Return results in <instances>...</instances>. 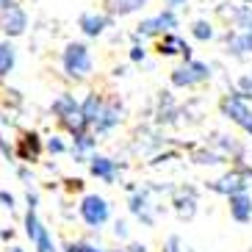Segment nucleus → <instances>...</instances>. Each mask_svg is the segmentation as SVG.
I'll list each match as a JSON object with an SVG mask.
<instances>
[{
	"instance_id": "obj_10",
	"label": "nucleus",
	"mask_w": 252,
	"mask_h": 252,
	"mask_svg": "<svg viewBox=\"0 0 252 252\" xmlns=\"http://www.w3.org/2000/svg\"><path fill=\"white\" fill-rule=\"evenodd\" d=\"M127 211L144 227H153L156 224V211H153V200H150V189H136V191H130V197H127Z\"/></svg>"
},
{
	"instance_id": "obj_14",
	"label": "nucleus",
	"mask_w": 252,
	"mask_h": 252,
	"mask_svg": "<svg viewBox=\"0 0 252 252\" xmlns=\"http://www.w3.org/2000/svg\"><path fill=\"white\" fill-rule=\"evenodd\" d=\"M89 172H92V178L97 180H103V183H117L119 178V163L114 161L111 156H103V153H92L89 158Z\"/></svg>"
},
{
	"instance_id": "obj_41",
	"label": "nucleus",
	"mask_w": 252,
	"mask_h": 252,
	"mask_svg": "<svg viewBox=\"0 0 252 252\" xmlns=\"http://www.w3.org/2000/svg\"><path fill=\"white\" fill-rule=\"evenodd\" d=\"M244 3H250V6H252V0H244Z\"/></svg>"
},
{
	"instance_id": "obj_8",
	"label": "nucleus",
	"mask_w": 252,
	"mask_h": 252,
	"mask_svg": "<svg viewBox=\"0 0 252 252\" xmlns=\"http://www.w3.org/2000/svg\"><path fill=\"white\" fill-rule=\"evenodd\" d=\"M208 189L214 194H222L227 200L230 194H238V191H250V172L244 169H233V172H224L222 178H216L214 183H208Z\"/></svg>"
},
{
	"instance_id": "obj_26",
	"label": "nucleus",
	"mask_w": 252,
	"mask_h": 252,
	"mask_svg": "<svg viewBox=\"0 0 252 252\" xmlns=\"http://www.w3.org/2000/svg\"><path fill=\"white\" fill-rule=\"evenodd\" d=\"M236 94H241L244 100H250V103H252V72H247V75H241V78H238Z\"/></svg>"
},
{
	"instance_id": "obj_21",
	"label": "nucleus",
	"mask_w": 252,
	"mask_h": 252,
	"mask_svg": "<svg viewBox=\"0 0 252 252\" xmlns=\"http://www.w3.org/2000/svg\"><path fill=\"white\" fill-rule=\"evenodd\" d=\"M17 67V47L11 39H0V78H8Z\"/></svg>"
},
{
	"instance_id": "obj_7",
	"label": "nucleus",
	"mask_w": 252,
	"mask_h": 252,
	"mask_svg": "<svg viewBox=\"0 0 252 252\" xmlns=\"http://www.w3.org/2000/svg\"><path fill=\"white\" fill-rule=\"evenodd\" d=\"M28 31V11L20 3L0 8V33L6 39H20Z\"/></svg>"
},
{
	"instance_id": "obj_1",
	"label": "nucleus",
	"mask_w": 252,
	"mask_h": 252,
	"mask_svg": "<svg viewBox=\"0 0 252 252\" xmlns=\"http://www.w3.org/2000/svg\"><path fill=\"white\" fill-rule=\"evenodd\" d=\"M61 72L67 75L69 81L81 83L94 72V59L86 42H67L61 50Z\"/></svg>"
},
{
	"instance_id": "obj_39",
	"label": "nucleus",
	"mask_w": 252,
	"mask_h": 252,
	"mask_svg": "<svg viewBox=\"0 0 252 252\" xmlns=\"http://www.w3.org/2000/svg\"><path fill=\"white\" fill-rule=\"evenodd\" d=\"M8 252H25V250H23V247H11Z\"/></svg>"
},
{
	"instance_id": "obj_25",
	"label": "nucleus",
	"mask_w": 252,
	"mask_h": 252,
	"mask_svg": "<svg viewBox=\"0 0 252 252\" xmlns=\"http://www.w3.org/2000/svg\"><path fill=\"white\" fill-rule=\"evenodd\" d=\"M45 147H47V153H50L53 158H59V156H64V153H69L64 136H59V133H53L50 139H45Z\"/></svg>"
},
{
	"instance_id": "obj_34",
	"label": "nucleus",
	"mask_w": 252,
	"mask_h": 252,
	"mask_svg": "<svg viewBox=\"0 0 252 252\" xmlns=\"http://www.w3.org/2000/svg\"><path fill=\"white\" fill-rule=\"evenodd\" d=\"M17 178L23 180L25 186H33V175L28 172V166H20V169H17Z\"/></svg>"
},
{
	"instance_id": "obj_20",
	"label": "nucleus",
	"mask_w": 252,
	"mask_h": 252,
	"mask_svg": "<svg viewBox=\"0 0 252 252\" xmlns=\"http://www.w3.org/2000/svg\"><path fill=\"white\" fill-rule=\"evenodd\" d=\"M172 205H175V214H178L180 219H194V214H197V191L189 189V191L175 194Z\"/></svg>"
},
{
	"instance_id": "obj_31",
	"label": "nucleus",
	"mask_w": 252,
	"mask_h": 252,
	"mask_svg": "<svg viewBox=\"0 0 252 252\" xmlns=\"http://www.w3.org/2000/svg\"><path fill=\"white\" fill-rule=\"evenodd\" d=\"M224 156L222 153H200L197 156V163H222Z\"/></svg>"
},
{
	"instance_id": "obj_2",
	"label": "nucleus",
	"mask_w": 252,
	"mask_h": 252,
	"mask_svg": "<svg viewBox=\"0 0 252 252\" xmlns=\"http://www.w3.org/2000/svg\"><path fill=\"white\" fill-rule=\"evenodd\" d=\"M211 75H214V69H211L208 61L189 59V61H183L180 67H175L169 72V83L175 86V89H197V86H202V83L211 81Z\"/></svg>"
},
{
	"instance_id": "obj_32",
	"label": "nucleus",
	"mask_w": 252,
	"mask_h": 252,
	"mask_svg": "<svg viewBox=\"0 0 252 252\" xmlns=\"http://www.w3.org/2000/svg\"><path fill=\"white\" fill-rule=\"evenodd\" d=\"M25 208H39V191L33 186H28V191H25Z\"/></svg>"
},
{
	"instance_id": "obj_4",
	"label": "nucleus",
	"mask_w": 252,
	"mask_h": 252,
	"mask_svg": "<svg viewBox=\"0 0 252 252\" xmlns=\"http://www.w3.org/2000/svg\"><path fill=\"white\" fill-rule=\"evenodd\" d=\"M78 216L89 230H100L111 222V202L103 194H83L78 202Z\"/></svg>"
},
{
	"instance_id": "obj_27",
	"label": "nucleus",
	"mask_w": 252,
	"mask_h": 252,
	"mask_svg": "<svg viewBox=\"0 0 252 252\" xmlns=\"http://www.w3.org/2000/svg\"><path fill=\"white\" fill-rule=\"evenodd\" d=\"M127 59L133 61V64H144V61H147V47H144V42H133V45H130V50H127Z\"/></svg>"
},
{
	"instance_id": "obj_18",
	"label": "nucleus",
	"mask_w": 252,
	"mask_h": 252,
	"mask_svg": "<svg viewBox=\"0 0 252 252\" xmlns=\"http://www.w3.org/2000/svg\"><path fill=\"white\" fill-rule=\"evenodd\" d=\"M78 111H81V100H75V94H69V92H61V94L53 97L50 114L59 119V125L64 122V119H69L72 114H78Z\"/></svg>"
},
{
	"instance_id": "obj_23",
	"label": "nucleus",
	"mask_w": 252,
	"mask_h": 252,
	"mask_svg": "<svg viewBox=\"0 0 252 252\" xmlns=\"http://www.w3.org/2000/svg\"><path fill=\"white\" fill-rule=\"evenodd\" d=\"M191 39H197V42H214L219 33H216V25L211 23V20H205V17H200V20H194L191 23Z\"/></svg>"
},
{
	"instance_id": "obj_6",
	"label": "nucleus",
	"mask_w": 252,
	"mask_h": 252,
	"mask_svg": "<svg viewBox=\"0 0 252 252\" xmlns=\"http://www.w3.org/2000/svg\"><path fill=\"white\" fill-rule=\"evenodd\" d=\"M219 111H222L224 119H230L236 127H241L244 133L252 136V103L250 100H244V97L236 94V92H230V94L222 97Z\"/></svg>"
},
{
	"instance_id": "obj_16",
	"label": "nucleus",
	"mask_w": 252,
	"mask_h": 252,
	"mask_svg": "<svg viewBox=\"0 0 252 252\" xmlns=\"http://www.w3.org/2000/svg\"><path fill=\"white\" fill-rule=\"evenodd\" d=\"M45 139L36 133V130H28V133H23V139L17 141V156L23 158V161L33 163L42 158V153H45Z\"/></svg>"
},
{
	"instance_id": "obj_42",
	"label": "nucleus",
	"mask_w": 252,
	"mask_h": 252,
	"mask_svg": "<svg viewBox=\"0 0 252 252\" xmlns=\"http://www.w3.org/2000/svg\"><path fill=\"white\" fill-rule=\"evenodd\" d=\"M189 252H194V250H189Z\"/></svg>"
},
{
	"instance_id": "obj_13",
	"label": "nucleus",
	"mask_w": 252,
	"mask_h": 252,
	"mask_svg": "<svg viewBox=\"0 0 252 252\" xmlns=\"http://www.w3.org/2000/svg\"><path fill=\"white\" fill-rule=\"evenodd\" d=\"M158 56H163V59H172V56H180L183 61L194 59L191 45H189L186 39H180V36H178V31H169V33H163V36L158 39Z\"/></svg>"
},
{
	"instance_id": "obj_11",
	"label": "nucleus",
	"mask_w": 252,
	"mask_h": 252,
	"mask_svg": "<svg viewBox=\"0 0 252 252\" xmlns=\"http://www.w3.org/2000/svg\"><path fill=\"white\" fill-rule=\"evenodd\" d=\"M224 50L233 59L252 56V28H233L224 33Z\"/></svg>"
},
{
	"instance_id": "obj_15",
	"label": "nucleus",
	"mask_w": 252,
	"mask_h": 252,
	"mask_svg": "<svg viewBox=\"0 0 252 252\" xmlns=\"http://www.w3.org/2000/svg\"><path fill=\"white\" fill-rule=\"evenodd\" d=\"M227 211H230V219H233L236 224L252 222V194L250 191L230 194L227 197Z\"/></svg>"
},
{
	"instance_id": "obj_28",
	"label": "nucleus",
	"mask_w": 252,
	"mask_h": 252,
	"mask_svg": "<svg viewBox=\"0 0 252 252\" xmlns=\"http://www.w3.org/2000/svg\"><path fill=\"white\" fill-rule=\"evenodd\" d=\"M114 236H117L119 241H127V238H130V224H127L125 219H117V222H114Z\"/></svg>"
},
{
	"instance_id": "obj_40",
	"label": "nucleus",
	"mask_w": 252,
	"mask_h": 252,
	"mask_svg": "<svg viewBox=\"0 0 252 252\" xmlns=\"http://www.w3.org/2000/svg\"><path fill=\"white\" fill-rule=\"evenodd\" d=\"M111 252H130V250H111Z\"/></svg>"
},
{
	"instance_id": "obj_12",
	"label": "nucleus",
	"mask_w": 252,
	"mask_h": 252,
	"mask_svg": "<svg viewBox=\"0 0 252 252\" xmlns=\"http://www.w3.org/2000/svg\"><path fill=\"white\" fill-rule=\"evenodd\" d=\"M122 117H125L122 103H117V100H114V103H105V108L100 111V117H97V122L92 125V130H94L97 136H108L122 125Z\"/></svg>"
},
{
	"instance_id": "obj_5",
	"label": "nucleus",
	"mask_w": 252,
	"mask_h": 252,
	"mask_svg": "<svg viewBox=\"0 0 252 252\" xmlns=\"http://www.w3.org/2000/svg\"><path fill=\"white\" fill-rule=\"evenodd\" d=\"M36 211L39 208H25V216H23V227L31 247H33V252H59V247L53 241V233L45 227V222L39 219Z\"/></svg>"
},
{
	"instance_id": "obj_3",
	"label": "nucleus",
	"mask_w": 252,
	"mask_h": 252,
	"mask_svg": "<svg viewBox=\"0 0 252 252\" xmlns=\"http://www.w3.org/2000/svg\"><path fill=\"white\" fill-rule=\"evenodd\" d=\"M180 28V17L175 8H166L163 6V11H158V14L153 17H144L139 25H136L133 31V42H144V39H158L163 36V33H169V31H178Z\"/></svg>"
},
{
	"instance_id": "obj_35",
	"label": "nucleus",
	"mask_w": 252,
	"mask_h": 252,
	"mask_svg": "<svg viewBox=\"0 0 252 252\" xmlns=\"http://www.w3.org/2000/svg\"><path fill=\"white\" fill-rule=\"evenodd\" d=\"M186 3H189V0H163V6H166V8H175V11H178V8H183Z\"/></svg>"
},
{
	"instance_id": "obj_37",
	"label": "nucleus",
	"mask_w": 252,
	"mask_h": 252,
	"mask_svg": "<svg viewBox=\"0 0 252 252\" xmlns=\"http://www.w3.org/2000/svg\"><path fill=\"white\" fill-rule=\"evenodd\" d=\"M14 3H20V0H0V8H8V6H14Z\"/></svg>"
},
{
	"instance_id": "obj_17",
	"label": "nucleus",
	"mask_w": 252,
	"mask_h": 252,
	"mask_svg": "<svg viewBox=\"0 0 252 252\" xmlns=\"http://www.w3.org/2000/svg\"><path fill=\"white\" fill-rule=\"evenodd\" d=\"M69 153H72L75 163H89L92 153H97V133L94 130H86V133H81V136H72Z\"/></svg>"
},
{
	"instance_id": "obj_9",
	"label": "nucleus",
	"mask_w": 252,
	"mask_h": 252,
	"mask_svg": "<svg viewBox=\"0 0 252 252\" xmlns=\"http://www.w3.org/2000/svg\"><path fill=\"white\" fill-rule=\"evenodd\" d=\"M114 17L108 14V11H83L81 17H78V28H81V33L86 39H100L108 33V28H111Z\"/></svg>"
},
{
	"instance_id": "obj_22",
	"label": "nucleus",
	"mask_w": 252,
	"mask_h": 252,
	"mask_svg": "<svg viewBox=\"0 0 252 252\" xmlns=\"http://www.w3.org/2000/svg\"><path fill=\"white\" fill-rule=\"evenodd\" d=\"M103 108H105V100H103V94H97V92H89V94L81 100V114L86 117L89 125H94V122H97V117H100Z\"/></svg>"
},
{
	"instance_id": "obj_36",
	"label": "nucleus",
	"mask_w": 252,
	"mask_h": 252,
	"mask_svg": "<svg viewBox=\"0 0 252 252\" xmlns=\"http://www.w3.org/2000/svg\"><path fill=\"white\" fill-rule=\"evenodd\" d=\"M127 250H130V252H147V244H141V241H130Z\"/></svg>"
},
{
	"instance_id": "obj_29",
	"label": "nucleus",
	"mask_w": 252,
	"mask_h": 252,
	"mask_svg": "<svg viewBox=\"0 0 252 252\" xmlns=\"http://www.w3.org/2000/svg\"><path fill=\"white\" fill-rule=\"evenodd\" d=\"M0 205L11 214V211H17V197L11 191H6V189H0Z\"/></svg>"
},
{
	"instance_id": "obj_30",
	"label": "nucleus",
	"mask_w": 252,
	"mask_h": 252,
	"mask_svg": "<svg viewBox=\"0 0 252 252\" xmlns=\"http://www.w3.org/2000/svg\"><path fill=\"white\" fill-rule=\"evenodd\" d=\"M161 252H183V241H180V236H169L166 241H163Z\"/></svg>"
},
{
	"instance_id": "obj_19",
	"label": "nucleus",
	"mask_w": 252,
	"mask_h": 252,
	"mask_svg": "<svg viewBox=\"0 0 252 252\" xmlns=\"http://www.w3.org/2000/svg\"><path fill=\"white\" fill-rule=\"evenodd\" d=\"M150 0H103L105 11L114 17V20H122V17H133L139 11L147 8Z\"/></svg>"
},
{
	"instance_id": "obj_38",
	"label": "nucleus",
	"mask_w": 252,
	"mask_h": 252,
	"mask_svg": "<svg viewBox=\"0 0 252 252\" xmlns=\"http://www.w3.org/2000/svg\"><path fill=\"white\" fill-rule=\"evenodd\" d=\"M114 75H117V78H122V75H127V67H117V69H114Z\"/></svg>"
},
{
	"instance_id": "obj_33",
	"label": "nucleus",
	"mask_w": 252,
	"mask_h": 252,
	"mask_svg": "<svg viewBox=\"0 0 252 252\" xmlns=\"http://www.w3.org/2000/svg\"><path fill=\"white\" fill-rule=\"evenodd\" d=\"M0 156H3V158H11V156H14V147L6 141V136H3V133H0Z\"/></svg>"
},
{
	"instance_id": "obj_24",
	"label": "nucleus",
	"mask_w": 252,
	"mask_h": 252,
	"mask_svg": "<svg viewBox=\"0 0 252 252\" xmlns=\"http://www.w3.org/2000/svg\"><path fill=\"white\" fill-rule=\"evenodd\" d=\"M61 252H105V247L94 244V241H67V244L61 247Z\"/></svg>"
}]
</instances>
